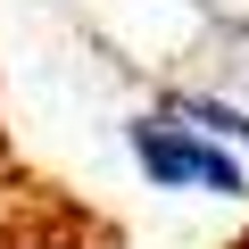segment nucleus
<instances>
[{"instance_id":"obj_1","label":"nucleus","mask_w":249,"mask_h":249,"mask_svg":"<svg viewBox=\"0 0 249 249\" xmlns=\"http://www.w3.org/2000/svg\"><path fill=\"white\" fill-rule=\"evenodd\" d=\"M133 158H142V175L150 183H166V191H183V183H199V191H216V199H241L249 191V175H241V158H224L216 142H199V133H183L175 116H142L133 133Z\"/></svg>"},{"instance_id":"obj_2","label":"nucleus","mask_w":249,"mask_h":249,"mask_svg":"<svg viewBox=\"0 0 249 249\" xmlns=\"http://www.w3.org/2000/svg\"><path fill=\"white\" fill-rule=\"evenodd\" d=\"M166 116H183V133L199 124V133H224V142H249V116H241L232 100H199V91H175V100H166Z\"/></svg>"}]
</instances>
